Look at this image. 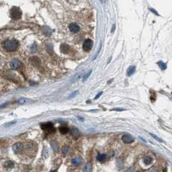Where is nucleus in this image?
<instances>
[{
  "label": "nucleus",
  "instance_id": "1",
  "mask_svg": "<svg viewBox=\"0 0 172 172\" xmlns=\"http://www.w3.org/2000/svg\"><path fill=\"white\" fill-rule=\"evenodd\" d=\"M19 43L15 40H8L4 42L3 47L5 50L10 52L14 51L18 48Z\"/></svg>",
  "mask_w": 172,
  "mask_h": 172
},
{
  "label": "nucleus",
  "instance_id": "2",
  "mask_svg": "<svg viewBox=\"0 0 172 172\" xmlns=\"http://www.w3.org/2000/svg\"><path fill=\"white\" fill-rule=\"evenodd\" d=\"M10 15L13 20H19L22 17V11L20 8L13 7L10 11Z\"/></svg>",
  "mask_w": 172,
  "mask_h": 172
},
{
  "label": "nucleus",
  "instance_id": "3",
  "mask_svg": "<svg viewBox=\"0 0 172 172\" xmlns=\"http://www.w3.org/2000/svg\"><path fill=\"white\" fill-rule=\"evenodd\" d=\"M41 127L44 131L48 133H54L56 131V129L52 123H45L41 125Z\"/></svg>",
  "mask_w": 172,
  "mask_h": 172
},
{
  "label": "nucleus",
  "instance_id": "4",
  "mask_svg": "<svg viewBox=\"0 0 172 172\" xmlns=\"http://www.w3.org/2000/svg\"><path fill=\"white\" fill-rule=\"evenodd\" d=\"M92 45H93V42H92V40H90V39H87V40H86L85 42H83V49L85 51L88 52V51L91 50L92 47Z\"/></svg>",
  "mask_w": 172,
  "mask_h": 172
},
{
  "label": "nucleus",
  "instance_id": "5",
  "mask_svg": "<svg viewBox=\"0 0 172 172\" xmlns=\"http://www.w3.org/2000/svg\"><path fill=\"white\" fill-rule=\"evenodd\" d=\"M122 140L126 144H131L134 141V138L129 135H124L122 137Z\"/></svg>",
  "mask_w": 172,
  "mask_h": 172
},
{
  "label": "nucleus",
  "instance_id": "6",
  "mask_svg": "<svg viewBox=\"0 0 172 172\" xmlns=\"http://www.w3.org/2000/svg\"><path fill=\"white\" fill-rule=\"evenodd\" d=\"M10 66L13 69H18L21 66V62L17 59H14L11 60V62H10Z\"/></svg>",
  "mask_w": 172,
  "mask_h": 172
},
{
  "label": "nucleus",
  "instance_id": "7",
  "mask_svg": "<svg viewBox=\"0 0 172 172\" xmlns=\"http://www.w3.org/2000/svg\"><path fill=\"white\" fill-rule=\"evenodd\" d=\"M69 30L71 31V32L73 33H77L78 32H79V31L80 30V26L77 25L75 23H71L69 27Z\"/></svg>",
  "mask_w": 172,
  "mask_h": 172
},
{
  "label": "nucleus",
  "instance_id": "8",
  "mask_svg": "<svg viewBox=\"0 0 172 172\" xmlns=\"http://www.w3.org/2000/svg\"><path fill=\"white\" fill-rule=\"evenodd\" d=\"M22 149H23V144L20 142H17L13 145L12 149L15 153L20 152V151H22Z\"/></svg>",
  "mask_w": 172,
  "mask_h": 172
},
{
  "label": "nucleus",
  "instance_id": "9",
  "mask_svg": "<svg viewBox=\"0 0 172 172\" xmlns=\"http://www.w3.org/2000/svg\"><path fill=\"white\" fill-rule=\"evenodd\" d=\"M40 58L37 57V56H33L30 58V62H31V63L34 65V66H39L40 64Z\"/></svg>",
  "mask_w": 172,
  "mask_h": 172
},
{
  "label": "nucleus",
  "instance_id": "10",
  "mask_svg": "<svg viewBox=\"0 0 172 172\" xmlns=\"http://www.w3.org/2000/svg\"><path fill=\"white\" fill-rule=\"evenodd\" d=\"M69 46L66 44H62L60 46V51L63 54H67L69 53Z\"/></svg>",
  "mask_w": 172,
  "mask_h": 172
},
{
  "label": "nucleus",
  "instance_id": "11",
  "mask_svg": "<svg viewBox=\"0 0 172 172\" xmlns=\"http://www.w3.org/2000/svg\"><path fill=\"white\" fill-rule=\"evenodd\" d=\"M135 66H133H133H131V67H129L127 71V76H131V75H133V74L135 73Z\"/></svg>",
  "mask_w": 172,
  "mask_h": 172
},
{
  "label": "nucleus",
  "instance_id": "12",
  "mask_svg": "<svg viewBox=\"0 0 172 172\" xmlns=\"http://www.w3.org/2000/svg\"><path fill=\"white\" fill-rule=\"evenodd\" d=\"M82 159L80 157H75L72 160V164L74 166H78L81 163Z\"/></svg>",
  "mask_w": 172,
  "mask_h": 172
},
{
  "label": "nucleus",
  "instance_id": "13",
  "mask_svg": "<svg viewBox=\"0 0 172 172\" xmlns=\"http://www.w3.org/2000/svg\"><path fill=\"white\" fill-rule=\"evenodd\" d=\"M91 169H92L91 164L90 162H87L85 164L84 167H83V172H91Z\"/></svg>",
  "mask_w": 172,
  "mask_h": 172
},
{
  "label": "nucleus",
  "instance_id": "14",
  "mask_svg": "<svg viewBox=\"0 0 172 172\" xmlns=\"http://www.w3.org/2000/svg\"><path fill=\"white\" fill-rule=\"evenodd\" d=\"M31 102V100L28 99V98H22L18 100L17 102H18V104H20V105H24V104H26V103H29V102Z\"/></svg>",
  "mask_w": 172,
  "mask_h": 172
},
{
  "label": "nucleus",
  "instance_id": "15",
  "mask_svg": "<svg viewBox=\"0 0 172 172\" xmlns=\"http://www.w3.org/2000/svg\"><path fill=\"white\" fill-rule=\"evenodd\" d=\"M59 131H60V132L62 134L65 135V134H67V133H69V129L68 127H67L62 126V127H60V128H59Z\"/></svg>",
  "mask_w": 172,
  "mask_h": 172
},
{
  "label": "nucleus",
  "instance_id": "16",
  "mask_svg": "<svg viewBox=\"0 0 172 172\" xmlns=\"http://www.w3.org/2000/svg\"><path fill=\"white\" fill-rule=\"evenodd\" d=\"M4 166H5V167H6V168H13L14 166V162H13L12 161H8L5 162Z\"/></svg>",
  "mask_w": 172,
  "mask_h": 172
},
{
  "label": "nucleus",
  "instance_id": "17",
  "mask_svg": "<svg viewBox=\"0 0 172 172\" xmlns=\"http://www.w3.org/2000/svg\"><path fill=\"white\" fill-rule=\"evenodd\" d=\"M71 134L74 137H78L80 135V132H79L78 129L76 128V127H73L71 129Z\"/></svg>",
  "mask_w": 172,
  "mask_h": 172
},
{
  "label": "nucleus",
  "instance_id": "18",
  "mask_svg": "<svg viewBox=\"0 0 172 172\" xmlns=\"http://www.w3.org/2000/svg\"><path fill=\"white\" fill-rule=\"evenodd\" d=\"M105 158H106V155H105V154H99V155H98V156H97L96 159L98 160V161L102 162L105 161Z\"/></svg>",
  "mask_w": 172,
  "mask_h": 172
},
{
  "label": "nucleus",
  "instance_id": "19",
  "mask_svg": "<svg viewBox=\"0 0 172 172\" xmlns=\"http://www.w3.org/2000/svg\"><path fill=\"white\" fill-rule=\"evenodd\" d=\"M151 161H152V159H151V157H149V156H146V157H144V162L147 165L149 164L151 162Z\"/></svg>",
  "mask_w": 172,
  "mask_h": 172
},
{
  "label": "nucleus",
  "instance_id": "20",
  "mask_svg": "<svg viewBox=\"0 0 172 172\" xmlns=\"http://www.w3.org/2000/svg\"><path fill=\"white\" fill-rule=\"evenodd\" d=\"M158 65H159V66L160 67V68L162 69V70H165V69H166L167 68V65L165 63H164L163 62H162V61H159V62H158Z\"/></svg>",
  "mask_w": 172,
  "mask_h": 172
},
{
  "label": "nucleus",
  "instance_id": "21",
  "mask_svg": "<svg viewBox=\"0 0 172 172\" xmlns=\"http://www.w3.org/2000/svg\"><path fill=\"white\" fill-rule=\"evenodd\" d=\"M46 49H47V52L50 53V54H52V53H53V46H52V45H51V44L47 45V46H46Z\"/></svg>",
  "mask_w": 172,
  "mask_h": 172
},
{
  "label": "nucleus",
  "instance_id": "22",
  "mask_svg": "<svg viewBox=\"0 0 172 172\" xmlns=\"http://www.w3.org/2000/svg\"><path fill=\"white\" fill-rule=\"evenodd\" d=\"M51 146H52V148L54 149L55 151L58 150V145H57V143H56L55 141H53L51 142Z\"/></svg>",
  "mask_w": 172,
  "mask_h": 172
},
{
  "label": "nucleus",
  "instance_id": "23",
  "mask_svg": "<svg viewBox=\"0 0 172 172\" xmlns=\"http://www.w3.org/2000/svg\"><path fill=\"white\" fill-rule=\"evenodd\" d=\"M91 72H92V70H90V71H89V72H87V74H85V75H84V76H83V80H82V81H86V80H87V78H89V76H90V74H91Z\"/></svg>",
  "mask_w": 172,
  "mask_h": 172
},
{
  "label": "nucleus",
  "instance_id": "24",
  "mask_svg": "<svg viewBox=\"0 0 172 172\" xmlns=\"http://www.w3.org/2000/svg\"><path fill=\"white\" fill-rule=\"evenodd\" d=\"M68 151H69V147L67 146H64L63 148V149H62V153H63L64 155H66L67 153L68 152Z\"/></svg>",
  "mask_w": 172,
  "mask_h": 172
},
{
  "label": "nucleus",
  "instance_id": "25",
  "mask_svg": "<svg viewBox=\"0 0 172 172\" xmlns=\"http://www.w3.org/2000/svg\"><path fill=\"white\" fill-rule=\"evenodd\" d=\"M78 91H75L74 92H72L70 95L69 96V98H74V96H76V94H78Z\"/></svg>",
  "mask_w": 172,
  "mask_h": 172
},
{
  "label": "nucleus",
  "instance_id": "26",
  "mask_svg": "<svg viewBox=\"0 0 172 172\" xmlns=\"http://www.w3.org/2000/svg\"><path fill=\"white\" fill-rule=\"evenodd\" d=\"M150 135H151V136H152L154 138H155V140H158V141H159V142H162V140L160 138H159V137H157V136H155V135L151 134V133Z\"/></svg>",
  "mask_w": 172,
  "mask_h": 172
},
{
  "label": "nucleus",
  "instance_id": "27",
  "mask_svg": "<svg viewBox=\"0 0 172 172\" xmlns=\"http://www.w3.org/2000/svg\"><path fill=\"white\" fill-rule=\"evenodd\" d=\"M31 50L32 51V52H33V53L36 51V45H35V44H33V45L31 46Z\"/></svg>",
  "mask_w": 172,
  "mask_h": 172
},
{
  "label": "nucleus",
  "instance_id": "28",
  "mask_svg": "<svg viewBox=\"0 0 172 172\" xmlns=\"http://www.w3.org/2000/svg\"><path fill=\"white\" fill-rule=\"evenodd\" d=\"M16 123V121H12V122H9V123L6 124L5 125V127H9V126H11L12 125H14V124Z\"/></svg>",
  "mask_w": 172,
  "mask_h": 172
},
{
  "label": "nucleus",
  "instance_id": "29",
  "mask_svg": "<svg viewBox=\"0 0 172 172\" xmlns=\"http://www.w3.org/2000/svg\"><path fill=\"white\" fill-rule=\"evenodd\" d=\"M102 93H103V92H98V94H96V96H95V98H94V99H98V98H99L100 96H101L102 94Z\"/></svg>",
  "mask_w": 172,
  "mask_h": 172
},
{
  "label": "nucleus",
  "instance_id": "30",
  "mask_svg": "<svg viewBox=\"0 0 172 172\" xmlns=\"http://www.w3.org/2000/svg\"><path fill=\"white\" fill-rule=\"evenodd\" d=\"M113 111H124V109L117 108V109H113Z\"/></svg>",
  "mask_w": 172,
  "mask_h": 172
},
{
  "label": "nucleus",
  "instance_id": "31",
  "mask_svg": "<svg viewBox=\"0 0 172 172\" xmlns=\"http://www.w3.org/2000/svg\"><path fill=\"white\" fill-rule=\"evenodd\" d=\"M126 172H134V169L133 168H131L128 169Z\"/></svg>",
  "mask_w": 172,
  "mask_h": 172
},
{
  "label": "nucleus",
  "instance_id": "32",
  "mask_svg": "<svg viewBox=\"0 0 172 172\" xmlns=\"http://www.w3.org/2000/svg\"><path fill=\"white\" fill-rule=\"evenodd\" d=\"M150 11H151V12H153V13H155V14L156 15H157V16H159V14H158V13L157 12H156V11H155V10H154L153 9H150Z\"/></svg>",
  "mask_w": 172,
  "mask_h": 172
},
{
  "label": "nucleus",
  "instance_id": "33",
  "mask_svg": "<svg viewBox=\"0 0 172 172\" xmlns=\"http://www.w3.org/2000/svg\"><path fill=\"white\" fill-rule=\"evenodd\" d=\"M149 172H157V171L156 169H152V170H151Z\"/></svg>",
  "mask_w": 172,
  "mask_h": 172
},
{
  "label": "nucleus",
  "instance_id": "34",
  "mask_svg": "<svg viewBox=\"0 0 172 172\" xmlns=\"http://www.w3.org/2000/svg\"><path fill=\"white\" fill-rule=\"evenodd\" d=\"M115 25H113V27L112 28V30H111V32H112V33L115 31Z\"/></svg>",
  "mask_w": 172,
  "mask_h": 172
},
{
  "label": "nucleus",
  "instance_id": "35",
  "mask_svg": "<svg viewBox=\"0 0 172 172\" xmlns=\"http://www.w3.org/2000/svg\"><path fill=\"white\" fill-rule=\"evenodd\" d=\"M170 100H171V101H172V98H170Z\"/></svg>",
  "mask_w": 172,
  "mask_h": 172
},
{
  "label": "nucleus",
  "instance_id": "36",
  "mask_svg": "<svg viewBox=\"0 0 172 172\" xmlns=\"http://www.w3.org/2000/svg\"><path fill=\"white\" fill-rule=\"evenodd\" d=\"M55 172V171H52V172Z\"/></svg>",
  "mask_w": 172,
  "mask_h": 172
},
{
  "label": "nucleus",
  "instance_id": "37",
  "mask_svg": "<svg viewBox=\"0 0 172 172\" xmlns=\"http://www.w3.org/2000/svg\"><path fill=\"white\" fill-rule=\"evenodd\" d=\"M139 172V171H138V172Z\"/></svg>",
  "mask_w": 172,
  "mask_h": 172
}]
</instances>
